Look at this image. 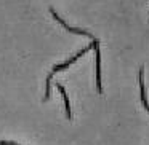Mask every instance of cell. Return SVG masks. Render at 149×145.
Segmentation results:
<instances>
[{"mask_svg": "<svg viewBox=\"0 0 149 145\" xmlns=\"http://www.w3.org/2000/svg\"><path fill=\"white\" fill-rule=\"evenodd\" d=\"M58 89L61 91L63 94V99H64V105H66V113H68V118H71V104H69V99H68V94H66V89L61 86V85H56Z\"/></svg>", "mask_w": 149, "mask_h": 145, "instance_id": "277c9868", "label": "cell"}, {"mask_svg": "<svg viewBox=\"0 0 149 145\" xmlns=\"http://www.w3.org/2000/svg\"><path fill=\"white\" fill-rule=\"evenodd\" d=\"M139 89H141V102L144 105V109L149 112V104H148V99H146V91H144V81H143V69L139 70Z\"/></svg>", "mask_w": 149, "mask_h": 145, "instance_id": "3957f363", "label": "cell"}, {"mask_svg": "<svg viewBox=\"0 0 149 145\" xmlns=\"http://www.w3.org/2000/svg\"><path fill=\"white\" fill-rule=\"evenodd\" d=\"M50 13H52V16L55 18L56 21H58L59 24H61L63 27H64L66 30H69V32H72V34H79V35H85V37H90V38H93V37H91V34L90 32H87V30H80V29H74V27H71V26H68V24L64 23V21L61 19V18L58 16V14H56V11L55 10H50Z\"/></svg>", "mask_w": 149, "mask_h": 145, "instance_id": "7a4b0ae2", "label": "cell"}, {"mask_svg": "<svg viewBox=\"0 0 149 145\" xmlns=\"http://www.w3.org/2000/svg\"><path fill=\"white\" fill-rule=\"evenodd\" d=\"M93 48L96 53V86H98V93H103V86H101V54H100V45L98 40L93 38Z\"/></svg>", "mask_w": 149, "mask_h": 145, "instance_id": "6da1fadb", "label": "cell"}]
</instances>
